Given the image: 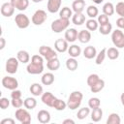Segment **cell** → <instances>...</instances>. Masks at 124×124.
Here are the masks:
<instances>
[{
    "label": "cell",
    "mask_w": 124,
    "mask_h": 124,
    "mask_svg": "<svg viewBox=\"0 0 124 124\" xmlns=\"http://www.w3.org/2000/svg\"><path fill=\"white\" fill-rule=\"evenodd\" d=\"M97 55V50L95 46H88L83 49V56L86 59H93Z\"/></svg>",
    "instance_id": "obj_19"
},
{
    "label": "cell",
    "mask_w": 124,
    "mask_h": 124,
    "mask_svg": "<svg viewBox=\"0 0 124 124\" xmlns=\"http://www.w3.org/2000/svg\"><path fill=\"white\" fill-rule=\"evenodd\" d=\"M2 85L6 88V89H9V90H15L17 88L18 86V81L16 78H13V77H4L2 78Z\"/></svg>",
    "instance_id": "obj_9"
},
{
    "label": "cell",
    "mask_w": 124,
    "mask_h": 124,
    "mask_svg": "<svg viewBox=\"0 0 124 124\" xmlns=\"http://www.w3.org/2000/svg\"><path fill=\"white\" fill-rule=\"evenodd\" d=\"M66 107H67V103L65 101L61 100V99H56L55 102H54V104H53V108L56 110H58V111L64 110L66 108Z\"/></svg>",
    "instance_id": "obj_40"
},
{
    "label": "cell",
    "mask_w": 124,
    "mask_h": 124,
    "mask_svg": "<svg viewBox=\"0 0 124 124\" xmlns=\"http://www.w3.org/2000/svg\"><path fill=\"white\" fill-rule=\"evenodd\" d=\"M85 8L84 0H75L72 4V10L75 13H82Z\"/></svg>",
    "instance_id": "obj_21"
},
{
    "label": "cell",
    "mask_w": 124,
    "mask_h": 124,
    "mask_svg": "<svg viewBox=\"0 0 124 124\" xmlns=\"http://www.w3.org/2000/svg\"><path fill=\"white\" fill-rule=\"evenodd\" d=\"M11 4L18 11H25L29 6V0H11Z\"/></svg>",
    "instance_id": "obj_17"
},
{
    "label": "cell",
    "mask_w": 124,
    "mask_h": 124,
    "mask_svg": "<svg viewBox=\"0 0 124 124\" xmlns=\"http://www.w3.org/2000/svg\"><path fill=\"white\" fill-rule=\"evenodd\" d=\"M106 56H107V48H102L100 50V52L97 53V55L95 57V63L97 65H101L104 62Z\"/></svg>",
    "instance_id": "obj_38"
},
{
    "label": "cell",
    "mask_w": 124,
    "mask_h": 124,
    "mask_svg": "<svg viewBox=\"0 0 124 124\" xmlns=\"http://www.w3.org/2000/svg\"><path fill=\"white\" fill-rule=\"evenodd\" d=\"M16 58L18 59V61L20 62V63H23V64H26V63H28L29 62V60H30V55H29V53L26 51V50H19V51H17V53H16Z\"/></svg>",
    "instance_id": "obj_25"
},
{
    "label": "cell",
    "mask_w": 124,
    "mask_h": 124,
    "mask_svg": "<svg viewBox=\"0 0 124 124\" xmlns=\"http://www.w3.org/2000/svg\"><path fill=\"white\" fill-rule=\"evenodd\" d=\"M90 117H91V120L93 122H99L102 117H103V110L102 108L99 107V108H93L92 111L90 112Z\"/></svg>",
    "instance_id": "obj_22"
},
{
    "label": "cell",
    "mask_w": 124,
    "mask_h": 124,
    "mask_svg": "<svg viewBox=\"0 0 124 124\" xmlns=\"http://www.w3.org/2000/svg\"><path fill=\"white\" fill-rule=\"evenodd\" d=\"M70 25V19H65L59 17L58 19H55L51 22L50 28L54 33H60L62 31H65L68 29Z\"/></svg>",
    "instance_id": "obj_2"
},
{
    "label": "cell",
    "mask_w": 124,
    "mask_h": 124,
    "mask_svg": "<svg viewBox=\"0 0 124 124\" xmlns=\"http://www.w3.org/2000/svg\"><path fill=\"white\" fill-rule=\"evenodd\" d=\"M5 45H6V41L3 37L0 38V49H3L5 47Z\"/></svg>",
    "instance_id": "obj_51"
},
{
    "label": "cell",
    "mask_w": 124,
    "mask_h": 124,
    "mask_svg": "<svg viewBox=\"0 0 124 124\" xmlns=\"http://www.w3.org/2000/svg\"><path fill=\"white\" fill-rule=\"evenodd\" d=\"M47 18V15H46V12L44 11V10H37L33 16H32V23L35 24V25H42Z\"/></svg>",
    "instance_id": "obj_6"
},
{
    "label": "cell",
    "mask_w": 124,
    "mask_h": 124,
    "mask_svg": "<svg viewBox=\"0 0 124 124\" xmlns=\"http://www.w3.org/2000/svg\"><path fill=\"white\" fill-rule=\"evenodd\" d=\"M86 14L90 18H95L96 16H99V10L96 6L90 5L86 8Z\"/></svg>",
    "instance_id": "obj_33"
},
{
    "label": "cell",
    "mask_w": 124,
    "mask_h": 124,
    "mask_svg": "<svg viewBox=\"0 0 124 124\" xmlns=\"http://www.w3.org/2000/svg\"><path fill=\"white\" fill-rule=\"evenodd\" d=\"M30 92L32 95L34 96H42V94L44 93V89H43V86L39 83H33L31 84L30 86Z\"/></svg>",
    "instance_id": "obj_26"
},
{
    "label": "cell",
    "mask_w": 124,
    "mask_h": 124,
    "mask_svg": "<svg viewBox=\"0 0 124 124\" xmlns=\"http://www.w3.org/2000/svg\"><path fill=\"white\" fill-rule=\"evenodd\" d=\"M120 101H121V104H122V106L124 107V92L121 94V96H120Z\"/></svg>",
    "instance_id": "obj_53"
},
{
    "label": "cell",
    "mask_w": 124,
    "mask_h": 124,
    "mask_svg": "<svg viewBox=\"0 0 124 124\" xmlns=\"http://www.w3.org/2000/svg\"><path fill=\"white\" fill-rule=\"evenodd\" d=\"M39 53L46 60H51L53 58H57V52L52 49L50 46H41L40 48H39Z\"/></svg>",
    "instance_id": "obj_5"
},
{
    "label": "cell",
    "mask_w": 124,
    "mask_h": 124,
    "mask_svg": "<svg viewBox=\"0 0 124 124\" xmlns=\"http://www.w3.org/2000/svg\"><path fill=\"white\" fill-rule=\"evenodd\" d=\"M111 41L115 47H124V33L120 29H115L111 32Z\"/></svg>",
    "instance_id": "obj_3"
},
{
    "label": "cell",
    "mask_w": 124,
    "mask_h": 124,
    "mask_svg": "<svg viewBox=\"0 0 124 124\" xmlns=\"http://www.w3.org/2000/svg\"><path fill=\"white\" fill-rule=\"evenodd\" d=\"M54 48L57 52H65L68 51L69 46H68V42L65 39H57L54 42Z\"/></svg>",
    "instance_id": "obj_13"
},
{
    "label": "cell",
    "mask_w": 124,
    "mask_h": 124,
    "mask_svg": "<svg viewBox=\"0 0 124 124\" xmlns=\"http://www.w3.org/2000/svg\"><path fill=\"white\" fill-rule=\"evenodd\" d=\"M32 2H34V3H40V2H42V1H44V0H31Z\"/></svg>",
    "instance_id": "obj_55"
},
{
    "label": "cell",
    "mask_w": 124,
    "mask_h": 124,
    "mask_svg": "<svg viewBox=\"0 0 124 124\" xmlns=\"http://www.w3.org/2000/svg\"><path fill=\"white\" fill-rule=\"evenodd\" d=\"M107 56L110 59V60H115L118 58L119 56V51L117 49V47H108L107 49Z\"/></svg>",
    "instance_id": "obj_36"
},
{
    "label": "cell",
    "mask_w": 124,
    "mask_h": 124,
    "mask_svg": "<svg viewBox=\"0 0 124 124\" xmlns=\"http://www.w3.org/2000/svg\"><path fill=\"white\" fill-rule=\"evenodd\" d=\"M85 25H86L87 30H89V31H95L99 28V23L94 18H89L88 20H86Z\"/></svg>",
    "instance_id": "obj_34"
},
{
    "label": "cell",
    "mask_w": 124,
    "mask_h": 124,
    "mask_svg": "<svg viewBox=\"0 0 124 124\" xmlns=\"http://www.w3.org/2000/svg\"><path fill=\"white\" fill-rule=\"evenodd\" d=\"M11 98H12V99H17V98H21V91H20V90H17V89L12 90V93H11Z\"/></svg>",
    "instance_id": "obj_48"
},
{
    "label": "cell",
    "mask_w": 124,
    "mask_h": 124,
    "mask_svg": "<svg viewBox=\"0 0 124 124\" xmlns=\"http://www.w3.org/2000/svg\"><path fill=\"white\" fill-rule=\"evenodd\" d=\"M97 21H98L99 25H104V24H107V23L109 22L108 21V16L105 14H102V15L98 16V20Z\"/></svg>",
    "instance_id": "obj_45"
},
{
    "label": "cell",
    "mask_w": 124,
    "mask_h": 124,
    "mask_svg": "<svg viewBox=\"0 0 124 124\" xmlns=\"http://www.w3.org/2000/svg\"><path fill=\"white\" fill-rule=\"evenodd\" d=\"M120 122H121V118L115 112L110 113L107 119V124H120Z\"/></svg>",
    "instance_id": "obj_37"
},
{
    "label": "cell",
    "mask_w": 124,
    "mask_h": 124,
    "mask_svg": "<svg viewBox=\"0 0 124 124\" xmlns=\"http://www.w3.org/2000/svg\"><path fill=\"white\" fill-rule=\"evenodd\" d=\"M15 116L17 121H19L22 124H29L31 122V115L28 112L27 108H17L16 110Z\"/></svg>",
    "instance_id": "obj_4"
},
{
    "label": "cell",
    "mask_w": 124,
    "mask_h": 124,
    "mask_svg": "<svg viewBox=\"0 0 124 124\" xmlns=\"http://www.w3.org/2000/svg\"><path fill=\"white\" fill-rule=\"evenodd\" d=\"M91 1H93L95 4H101V3H102L104 0H91Z\"/></svg>",
    "instance_id": "obj_54"
},
{
    "label": "cell",
    "mask_w": 124,
    "mask_h": 124,
    "mask_svg": "<svg viewBox=\"0 0 124 124\" xmlns=\"http://www.w3.org/2000/svg\"><path fill=\"white\" fill-rule=\"evenodd\" d=\"M9 106H10V101L8 100V98H5V97L0 98V108L2 109H6Z\"/></svg>",
    "instance_id": "obj_47"
},
{
    "label": "cell",
    "mask_w": 124,
    "mask_h": 124,
    "mask_svg": "<svg viewBox=\"0 0 124 124\" xmlns=\"http://www.w3.org/2000/svg\"><path fill=\"white\" fill-rule=\"evenodd\" d=\"M0 11H1V15H2L3 16H5V17H10V16H12L14 15V13H15V7L11 4V2H10V3L6 2V3L2 4Z\"/></svg>",
    "instance_id": "obj_12"
},
{
    "label": "cell",
    "mask_w": 124,
    "mask_h": 124,
    "mask_svg": "<svg viewBox=\"0 0 124 124\" xmlns=\"http://www.w3.org/2000/svg\"><path fill=\"white\" fill-rule=\"evenodd\" d=\"M23 106L25 108L27 109H33L36 108L37 106V101L35 98H32V97H28L24 100V103H23Z\"/></svg>",
    "instance_id": "obj_32"
},
{
    "label": "cell",
    "mask_w": 124,
    "mask_h": 124,
    "mask_svg": "<svg viewBox=\"0 0 124 124\" xmlns=\"http://www.w3.org/2000/svg\"><path fill=\"white\" fill-rule=\"evenodd\" d=\"M99 32L102 35H108L110 32H112V25L111 23H107L104 25H99Z\"/></svg>",
    "instance_id": "obj_39"
},
{
    "label": "cell",
    "mask_w": 124,
    "mask_h": 124,
    "mask_svg": "<svg viewBox=\"0 0 124 124\" xmlns=\"http://www.w3.org/2000/svg\"><path fill=\"white\" fill-rule=\"evenodd\" d=\"M82 98H83V95L80 91H73L68 98L67 107L72 110L77 109L78 108H79L81 101H82Z\"/></svg>",
    "instance_id": "obj_1"
},
{
    "label": "cell",
    "mask_w": 124,
    "mask_h": 124,
    "mask_svg": "<svg viewBox=\"0 0 124 124\" xmlns=\"http://www.w3.org/2000/svg\"><path fill=\"white\" fill-rule=\"evenodd\" d=\"M46 67L50 71H57L60 67V61L58 60V58H53L51 60H48L46 61Z\"/></svg>",
    "instance_id": "obj_28"
},
{
    "label": "cell",
    "mask_w": 124,
    "mask_h": 124,
    "mask_svg": "<svg viewBox=\"0 0 124 124\" xmlns=\"http://www.w3.org/2000/svg\"><path fill=\"white\" fill-rule=\"evenodd\" d=\"M23 103H24V101H23L21 98L12 99V101H11L12 106H13L14 108H21V107L23 106Z\"/></svg>",
    "instance_id": "obj_44"
},
{
    "label": "cell",
    "mask_w": 124,
    "mask_h": 124,
    "mask_svg": "<svg viewBox=\"0 0 124 124\" xmlns=\"http://www.w3.org/2000/svg\"><path fill=\"white\" fill-rule=\"evenodd\" d=\"M78 40L81 44H87V43H89L90 40H91V33H90V31L87 30V29L86 30L85 29L80 30L78 32Z\"/></svg>",
    "instance_id": "obj_18"
},
{
    "label": "cell",
    "mask_w": 124,
    "mask_h": 124,
    "mask_svg": "<svg viewBox=\"0 0 124 124\" xmlns=\"http://www.w3.org/2000/svg\"><path fill=\"white\" fill-rule=\"evenodd\" d=\"M100 105H101V101L97 97H93V98H90L88 100V107L90 108H92V109L96 108H99Z\"/></svg>",
    "instance_id": "obj_42"
},
{
    "label": "cell",
    "mask_w": 124,
    "mask_h": 124,
    "mask_svg": "<svg viewBox=\"0 0 124 124\" xmlns=\"http://www.w3.org/2000/svg\"><path fill=\"white\" fill-rule=\"evenodd\" d=\"M15 22H16V26H17L18 28H20V29H25V28H27V27L29 26V24H30V19H29V17H28L25 14L19 13V14H17V15L16 16V17H15Z\"/></svg>",
    "instance_id": "obj_7"
},
{
    "label": "cell",
    "mask_w": 124,
    "mask_h": 124,
    "mask_svg": "<svg viewBox=\"0 0 124 124\" xmlns=\"http://www.w3.org/2000/svg\"><path fill=\"white\" fill-rule=\"evenodd\" d=\"M114 13H115V7L113 6V4L111 2H107L103 6V14L107 15L108 16H112Z\"/></svg>",
    "instance_id": "obj_27"
},
{
    "label": "cell",
    "mask_w": 124,
    "mask_h": 124,
    "mask_svg": "<svg viewBox=\"0 0 124 124\" xmlns=\"http://www.w3.org/2000/svg\"><path fill=\"white\" fill-rule=\"evenodd\" d=\"M69 123H70V124H75V121H74L73 119H69V118H68V119H65V120L63 121V124H69Z\"/></svg>",
    "instance_id": "obj_52"
},
{
    "label": "cell",
    "mask_w": 124,
    "mask_h": 124,
    "mask_svg": "<svg viewBox=\"0 0 124 124\" xmlns=\"http://www.w3.org/2000/svg\"><path fill=\"white\" fill-rule=\"evenodd\" d=\"M104 87H105V80L100 78L93 86L90 87V90H91L92 93H98V92L102 91L104 89Z\"/></svg>",
    "instance_id": "obj_31"
},
{
    "label": "cell",
    "mask_w": 124,
    "mask_h": 124,
    "mask_svg": "<svg viewBox=\"0 0 124 124\" xmlns=\"http://www.w3.org/2000/svg\"><path fill=\"white\" fill-rule=\"evenodd\" d=\"M31 62L37 63V64H44V57L39 54H35L31 57Z\"/></svg>",
    "instance_id": "obj_46"
},
{
    "label": "cell",
    "mask_w": 124,
    "mask_h": 124,
    "mask_svg": "<svg viewBox=\"0 0 124 124\" xmlns=\"http://www.w3.org/2000/svg\"><path fill=\"white\" fill-rule=\"evenodd\" d=\"M57 98L51 93V92H45L42 94L41 96V101L43 102V104L46 105L47 107H50V108H53V104L55 102Z\"/></svg>",
    "instance_id": "obj_11"
},
{
    "label": "cell",
    "mask_w": 124,
    "mask_h": 124,
    "mask_svg": "<svg viewBox=\"0 0 124 124\" xmlns=\"http://www.w3.org/2000/svg\"><path fill=\"white\" fill-rule=\"evenodd\" d=\"M99 79H100V78H99V76H98L97 74H91V75H89L88 78H87V80H86L87 85H88L89 87H91V86H93Z\"/></svg>",
    "instance_id": "obj_41"
},
{
    "label": "cell",
    "mask_w": 124,
    "mask_h": 124,
    "mask_svg": "<svg viewBox=\"0 0 124 124\" xmlns=\"http://www.w3.org/2000/svg\"><path fill=\"white\" fill-rule=\"evenodd\" d=\"M78 67V61L76 60V58L74 57H70L69 59L66 60V68L69 70V71H76Z\"/></svg>",
    "instance_id": "obj_29"
},
{
    "label": "cell",
    "mask_w": 124,
    "mask_h": 124,
    "mask_svg": "<svg viewBox=\"0 0 124 124\" xmlns=\"http://www.w3.org/2000/svg\"><path fill=\"white\" fill-rule=\"evenodd\" d=\"M41 81L44 85H51L54 82V75L52 73H45L41 78Z\"/></svg>",
    "instance_id": "obj_23"
},
{
    "label": "cell",
    "mask_w": 124,
    "mask_h": 124,
    "mask_svg": "<svg viewBox=\"0 0 124 124\" xmlns=\"http://www.w3.org/2000/svg\"><path fill=\"white\" fill-rule=\"evenodd\" d=\"M1 124H15V120L12 118H5L1 120Z\"/></svg>",
    "instance_id": "obj_50"
},
{
    "label": "cell",
    "mask_w": 124,
    "mask_h": 124,
    "mask_svg": "<svg viewBox=\"0 0 124 124\" xmlns=\"http://www.w3.org/2000/svg\"><path fill=\"white\" fill-rule=\"evenodd\" d=\"M89 114H90V108H89V107H88V108L84 107V108H81L78 109V113H77V117H78L79 120H83V119H85Z\"/></svg>",
    "instance_id": "obj_35"
},
{
    "label": "cell",
    "mask_w": 124,
    "mask_h": 124,
    "mask_svg": "<svg viewBox=\"0 0 124 124\" xmlns=\"http://www.w3.org/2000/svg\"><path fill=\"white\" fill-rule=\"evenodd\" d=\"M59 16L61 18H65V19H70V17L73 16V12L69 7H63L60 11H59Z\"/></svg>",
    "instance_id": "obj_30"
},
{
    "label": "cell",
    "mask_w": 124,
    "mask_h": 124,
    "mask_svg": "<svg viewBox=\"0 0 124 124\" xmlns=\"http://www.w3.org/2000/svg\"><path fill=\"white\" fill-rule=\"evenodd\" d=\"M78 32L77 29L69 28L65 31L64 38L68 43H74L76 40H78Z\"/></svg>",
    "instance_id": "obj_15"
},
{
    "label": "cell",
    "mask_w": 124,
    "mask_h": 124,
    "mask_svg": "<svg viewBox=\"0 0 124 124\" xmlns=\"http://www.w3.org/2000/svg\"><path fill=\"white\" fill-rule=\"evenodd\" d=\"M62 0H47V11L51 14H55L60 11Z\"/></svg>",
    "instance_id": "obj_14"
},
{
    "label": "cell",
    "mask_w": 124,
    "mask_h": 124,
    "mask_svg": "<svg viewBox=\"0 0 124 124\" xmlns=\"http://www.w3.org/2000/svg\"><path fill=\"white\" fill-rule=\"evenodd\" d=\"M26 71L28 74H31V75H39L44 71V64H37V63L30 62L26 67Z\"/></svg>",
    "instance_id": "obj_10"
},
{
    "label": "cell",
    "mask_w": 124,
    "mask_h": 124,
    "mask_svg": "<svg viewBox=\"0 0 124 124\" xmlns=\"http://www.w3.org/2000/svg\"><path fill=\"white\" fill-rule=\"evenodd\" d=\"M115 12L118 16L124 17V2H118L115 6Z\"/></svg>",
    "instance_id": "obj_43"
},
{
    "label": "cell",
    "mask_w": 124,
    "mask_h": 124,
    "mask_svg": "<svg viewBox=\"0 0 124 124\" xmlns=\"http://www.w3.org/2000/svg\"><path fill=\"white\" fill-rule=\"evenodd\" d=\"M116 25L119 29H124V17L120 16L119 18H117L116 20Z\"/></svg>",
    "instance_id": "obj_49"
},
{
    "label": "cell",
    "mask_w": 124,
    "mask_h": 124,
    "mask_svg": "<svg viewBox=\"0 0 124 124\" xmlns=\"http://www.w3.org/2000/svg\"><path fill=\"white\" fill-rule=\"evenodd\" d=\"M50 113L47 111V110H46V109H41V110H39V112H38V114H37V119H38V121L40 122V123H42V124H46V123H48L49 121H50Z\"/></svg>",
    "instance_id": "obj_16"
},
{
    "label": "cell",
    "mask_w": 124,
    "mask_h": 124,
    "mask_svg": "<svg viewBox=\"0 0 124 124\" xmlns=\"http://www.w3.org/2000/svg\"><path fill=\"white\" fill-rule=\"evenodd\" d=\"M68 53L71 57H74V58H77L80 55L81 53V48L80 46H78V45H72L69 46L68 48Z\"/></svg>",
    "instance_id": "obj_24"
},
{
    "label": "cell",
    "mask_w": 124,
    "mask_h": 124,
    "mask_svg": "<svg viewBox=\"0 0 124 124\" xmlns=\"http://www.w3.org/2000/svg\"><path fill=\"white\" fill-rule=\"evenodd\" d=\"M18 64H19V61L17 58H16V57L8 58V60L6 61V66H5L6 72L11 74V75L16 74L17 72V69H18Z\"/></svg>",
    "instance_id": "obj_8"
},
{
    "label": "cell",
    "mask_w": 124,
    "mask_h": 124,
    "mask_svg": "<svg viewBox=\"0 0 124 124\" xmlns=\"http://www.w3.org/2000/svg\"><path fill=\"white\" fill-rule=\"evenodd\" d=\"M72 22L75 25H82L85 22V16L82 13H75L72 16Z\"/></svg>",
    "instance_id": "obj_20"
}]
</instances>
